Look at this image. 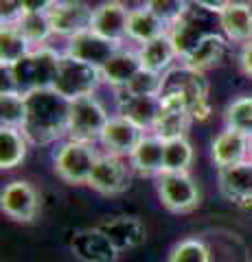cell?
Masks as SVG:
<instances>
[{
  "label": "cell",
  "mask_w": 252,
  "mask_h": 262,
  "mask_svg": "<svg viewBox=\"0 0 252 262\" xmlns=\"http://www.w3.org/2000/svg\"><path fill=\"white\" fill-rule=\"evenodd\" d=\"M22 15V0H0V20H3V24H18Z\"/></svg>",
  "instance_id": "obj_36"
},
{
  "label": "cell",
  "mask_w": 252,
  "mask_h": 262,
  "mask_svg": "<svg viewBox=\"0 0 252 262\" xmlns=\"http://www.w3.org/2000/svg\"><path fill=\"white\" fill-rule=\"evenodd\" d=\"M226 55H228V37H222L219 33L213 31V33H208V35L191 51V55L182 61L193 70L206 72L210 68L222 66Z\"/></svg>",
  "instance_id": "obj_24"
},
{
  "label": "cell",
  "mask_w": 252,
  "mask_h": 262,
  "mask_svg": "<svg viewBox=\"0 0 252 262\" xmlns=\"http://www.w3.org/2000/svg\"><path fill=\"white\" fill-rule=\"evenodd\" d=\"M27 96V120L22 134L31 144H51L68 136L70 101L57 94L53 88L33 90Z\"/></svg>",
  "instance_id": "obj_1"
},
{
  "label": "cell",
  "mask_w": 252,
  "mask_h": 262,
  "mask_svg": "<svg viewBox=\"0 0 252 262\" xmlns=\"http://www.w3.org/2000/svg\"><path fill=\"white\" fill-rule=\"evenodd\" d=\"M189 112H191L193 120H198V122H206V120L210 118V114H213V110H210V101H208V96H200V98H195V101H191Z\"/></svg>",
  "instance_id": "obj_37"
},
{
  "label": "cell",
  "mask_w": 252,
  "mask_h": 262,
  "mask_svg": "<svg viewBox=\"0 0 252 262\" xmlns=\"http://www.w3.org/2000/svg\"><path fill=\"white\" fill-rule=\"evenodd\" d=\"M208 33H213L208 29V11L200 9V7H189L182 18L169 27V37H171L176 53L180 59H186L193 48L198 46Z\"/></svg>",
  "instance_id": "obj_11"
},
{
  "label": "cell",
  "mask_w": 252,
  "mask_h": 262,
  "mask_svg": "<svg viewBox=\"0 0 252 262\" xmlns=\"http://www.w3.org/2000/svg\"><path fill=\"white\" fill-rule=\"evenodd\" d=\"M145 7H147L153 15H158L167 27L176 24L186 13V9H189L184 0H147Z\"/></svg>",
  "instance_id": "obj_35"
},
{
  "label": "cell",
  "mask_w": 252,
  "mask_h": 262,
  "mask_svg": "<svg viewBox=\"0 0 252 262\" xmlns=\"http://www.w3.org/2000/svg\"><path fill=\"white\" fill-rule=\"evenodd\" d=\"M121 46L123 44L110 42V39L96 35V33H92V31H86V33H79V35L68 39L64 55H70L79 61L94 66V68H101V66L108 61Z\"/></svg>",
  "instance_id": "obj_15"
},
{
  "label": "cell",
  "mask_w": 252,
  "mask_h": 262,
  "mask_svg": "<svg viewBox=\"0 0 252 262\" xmlns=\"http://www.w3.org/2000/svg\"><path fill=\"white\" fill-rule=\"evenodd\" d=\"M129 182H132V166H127L123 158L112 153H99L88 186L103 196H117L127 190Z\"/></svg>",
  "instance_id": "obj_8"
},
{
  "label": "cell",
  "mask_w": 252,
  "mask_h": 262,
  "mask_svg": "<svg viewBox=\"0 0 252 262\" xmlns=\"http://www.w3.org/2000/svg\"><path fill=\"white\" fill-rule=\"evenodd\" d=\"M195 160V151L191 142L184 138L165 140V162H162V173H189Z\"/></svg>",
  "instance_id": "obj_29"
},
{
  "label": "cell",
  "mask_w": 252,
  "mask_h": 262,
  "mask_svg": "<svg viewBox=\"0 0 252 262\" xmlns=\"http://www.w3.org/2000/svg\"><path fill=\"white\" fill-rule=\"evenodd\" d=\"M62 61V53H57L51 46H35L31 48V53L27 57L11 66L9 70V79L13 88L22 94H29L33 90H46L53 88L55 75H57Z\"/></svg>",
  "instance_id": "obj_2"
},
{
  "label": "cell",
  "mask_w": 252,
  "mask_h": 262,
  "mask_svg": "<svg viewBox=\"0 0 252 262\" xmlns=\"http://www.w3.org/2000/svg\"><path fill=\"white\" fill-rule=\"evenodd\" d=\"M101 83L103 79L99 68L62 53L57 75H55V81H53V90L57 94L68 98V101H75V98H81V96H92Z\"/></svg>",
  "instance_id": "obj_4"
},
{
  "label": "cell",
  "mask_w": 252,
  "mask_h": 262,
  "mask_svg": "<svg viewBox=\"0 0 252 262\" xmlns=\"http://www.w3.org/2000/svg\"><path fill=\"white\" fill-rule=\"evenodd\" d=\"M239 208H241V210H246V212H252V196H248V199H243V201L239 203Z\"/></svg>",
  "instance_id": "obj_41"
},
{
  "label": "cell",
  "mask_w": 252,
  "mask_h": 262,
  "mask_svg": "<svg viewBox=\"0 0 252 262\" xmlns=\"http://www.w3.org/2000/svg\"><path fill=\"white\" fill-rule=\"evenodd\" d=\"M29 140L22 134V129L13 127H0V168L3 170H13L27 158Z\"/></svg>",
  "instance_id": "obj_27"
},
{
  "label": "cell",
  "mask_w": 252,
  "mask_h": 262,
  "mask_svg": "<svg viewBox=\"0 0 252 262\" xmlns=\"http://www.w3.org/2000/svg\"><path fill=\"white\" fill-rule=\"evenodd\" d=\"M193 122L189 112V98L184 94H162L160 96V114L153 125V134L162 140H173V138H184Z\"/></svg>",
  "instance_id": "obj_9"
},
{
  "label": "cell",
  "mask_w": 252,
  "mask_h": 262,
  "mask_svg": "<svg viewBox=\"0 0 252 262\" xmlns=\"http://www.w3.org/2000/svg\"><path fill=\"white\" fill-rule=\"evenodd\" d=\"M184 94L191 101L200 96H208V81L204 77V72L193 70L189 66H180V68H171L165 72V85H162V94ZM160 94V96H162Z\"/></svg>",
  "instance_id": "obj_21"
},
{
  "label": "cell",
  "mask_w": 252,
  "mask_h": 262,
  "mask_svg": "<svg viewBox=\"0 0 252 262\" xmlns=\"http://www.w3.org/2000/svg\"><path fill=\"white\" fill-rule=\"evenodd\" d=\"M239 68L246 77L252 79V42H246L241 46V53H239Z\"/></svg>",
  "instance_id": "obj_39"
},
{
  "label": "cell",
  "mask_w": 252,
  "mask_h": 262,
  "mask_svg": "<svg viewBox=\"0 0 252 262\" xmlns=\"http://www.w3.org/2000/svg\"><path fill=\"white\" fill-rule=\"evenodd\" d=\"M96 158H99V153H96L94 144L70 140L68 138L60 149H55L53 168L62 182H66L70 186H84L90 182Z\"/></svg>",
  "instance_id": "obj_3"
},
{
  "label": "cell",
  "mask_w": 252,
  "mask_h": 262,
  "mask_svg": "<svg viewBox=\"0 0 252 262\" xmlns=\"http://www.w3.org/2000/svg\"><path fill=\"white\" fill-rule=\"evenodd\" d=\"M136 53H138V57H141L143 68L160 72V75L169 72L171 70V66H173V61L180 59L178 53H176V46L171 42V37H169V33H165V35H160L156 39H151V42H147V44H141Z\"/></svg>",
  "instance_id": "obj_25"
},
{
  "label": "cell",
  "mask_w": 252,
  "mask_h": 262,
  "mask_svg": "<svg viewBox=\"0 0 252 262\" xmlns=\"http://www.w3.org/2000/svg\"><path fill=\"white\" fill-rule=\"evenodd\" d=\"M217 186L224 199L239 203L252 196V160L217 168Z\"/></svg>",
  "instance_id": "obj_20"
},
{
  "label": "cell",
  "mask_w": 252,
  "mask_h": 262,
  "mask_svg": "<svg viewBox=\"0 0 252 262\" xmlns=\"http://www.w3.org/2000/svg\"><path fill=\"white\" fill-rule=\"evenodd\" d=\"M162 85H165V75L153 72L147 68H141L138 75L123 88L129 94H143V96H160Z\"/></svg>",
  "instance_id": "obj_34"
},
{
  "label": "cell",
  "mask_w": 252,
  "mask_h": 262,
  "mask_svg": "<svg viewBox=\"0 0 252 262\" xmlns=\"http://www.w3.org/2000/svg\"><path fill=\"white\" fill-rule=\"evenodd\" d=\"M15 27L33 48L44 46L53 37V27L51 20H48V13H24Z\"/></svg>",
  "instance_id": "obj_31"
},
{
  "label": "cell",
  "mask_w": 252,
  "mask_h": 262,
  "mask_svg": "<svg viewBox=\"0 0 252 262\" xmlns=\"http://www.w3.org/2000/svg\"><path fill=\"white\" fill-rule=\"evenodd\" d=\"M57 0H22L24 13H48Z\"/></svg>",
  "instance_id": "obj_38"
},
{
  "label": "cell",
  "mask_w": 252,
  "mask_h": 262,
  "mask_svg": "<svg viewBox=\"0 0 252 262\" xmlns=\"http://www.w3.org/2000/svg\"><path fill=\"white\" fill-rule=\"evenodd\" d=\"M117 114L147 134V131H153L160 114V96H143L117 90Z\"/></svg>",
  "instance_id": "obj_13"
},
{
  "label": "cell",
  "mask_w": 252,
  "mask_h": 262,
  "mask_svg": "<svg viewBox=\"0 0 252 262\" xmlns=\"http://www.w3.org/2000/svg\"><path fill=\"white\" fill-rule=\"evenodd\" d=\"M141 68H143V63H141L138 53L136 51H127V48L121 46L99 70H101L103 83H108L110 88H114V90H123L129 81L138 75V70Z\"/></svg>",
  "instance_id": "obj_22"
},
{
  "label": "cell",
  "mask_w": 252,
  "mask_h": 262,
  "mask_svg": "<svg viewBox=\"0 0 252 262\" xmlns=\"http://www.w3.org/2000/svg\"><path fill=\"white\" fill-rule=\"evenodd\" d=\"M145 131L138 129L134 122H129L123 116H110V120L105 122V127L101 131L99 144L103 146V153H112L119 158H129L132 151L136 149V144L141 142Z\"/></svg>",
  "instance_id": "obj_12"
},
{
  "label": "cell",
  "mask_w": 252,
  "mask_h": 262,
  "mask_svg": "<svg viewBox=\"0 0 252 262\" xmlns=\"http://www.w3.org/2000/svg\"><path fill=\"white\" fill-rule=\"evenodd\" d=\"M92 13L94 9L84 0H57L48 11L53 35L70 39L79 35V33L90 31Z\"/></svg>",
  "instance_id": "obj_10"
},
{
  "label": "cell",
  "mask_w": 252,
  "mask_h": 262,
  "mask_svg": "<svg viewBox=\"0 0 252 262\" xmlns=\"http://www.w3.org/2000/svg\"><path fill=\"white\" fill-rule=\"evenodd\" d=\"M72 253L84 262H117L121 251L99 227H92L72 238Z\"/></svg>",
  "instance_id": "obj_19"
},
{
  "label": "cell",
  "mask_w": 252,
  "mask_h": 262,
  "mask_svg": "<svg viewBox=\"0 0 252 262\" xmlns=\"http://www.w3.org/2000/svg\"><path fill=\"white\" fill-rule=\"evenodd\" d=\"M165 33H169V27L158 18V15H153L147 7L129 11L127 39H132L136 44H147L151 39L165 35Z\"/></svg>",
  "instance_id": "obj_26"
},
{
  "label": "cell",
  "mask_w": 252,
  "mask_h": 262,
  "mask_svg": "<svg viewBox=\"0 0 252 262\" xmlns=\"http://www.w3.org/2000/svg\"><path fill=\"white\" fill-rule=\"evenodd\" d=\"M224 35L230 42L246 44L252 42V5L243 0H232L226 9L217 15Z\"/></svg>",
  "instance_id": "obj_23"
},
{
  "label": "cell",
  "mask_w": 252,
  "mask_h": 262,
  "mask_svg": "<svg viewBox=\"0 0 252 262\" xmlns=\"http://www.w3.org/2000/svg\"><path fill=\"white\" fill-rule=\"evenodd\" d=\"M110 120L108 112L94 96H81L70 101V118H68V138L70 140L94 144L99 142L105 122Z\"/></svg>",
  "instance_id": "obj_6"
},
{
  "label": "cell",
  "mask_w": 252,
  "mask_h": 262,
  "mask_svg": "<svg viewBox=\"0 0 252 262\" xmlns=\"http://www.w3.org/2000/svg\"><path fill=\"white\" fill-rule=\"evenodd\" d=\"M162 162H165V140L153 131L143 134L141 142L129 155V166L141 177H158L162 175Z\"/></svg>",
  "instance_id": "obj_16"
},
{
  "label": "cell",
  "mask_w": 252,
  "mask_h": 262,
  "mask_svg": "<svg viewBox=\"0 0 252 262\" xmlns=\"http://www.w3.org/2000/svg\"><path fill=\"white\" fill-rule=\"evenodd\" d=\"M250 160H252V146H250Z\"/></svg>",
  "instance_id": "obj_43"
},
{
  "label": "cell",
  "mask_w": 252,
  "mask_h": 262,
  "mask_svg": "<svg viewBox=\"0 0 252 262\" xmlns=\"http://www.w3.org/2000/svg\"><path fill=\"white\" fill-rule=\"evenodd\" d=\"M0 210L15 223H33L42 210V196L31 182L15 179L0 192Z\"/></svg>",
  "instance_id": "obj_7"
},
{
  "label": "cell",
  "mask_w": 252,
  "mask_h": 262,
  "mask_svg": "<svg viewBox=\"0 0 252 262\" xmlns=\"http://www.w3.org/2000/svg\"><path fill=\"white\" fill-rule=\"evenodd\" d=\"M31 46L15 24H3L0 27V66L9 70L22 57L31 53Z\"/></svg>",
  "instance_id": "obj_28"
},
{
  "label": "cell",
  "mask_w": 252,
  "mask_h": 262,
  "mask_svg": "<svg viewBox=\"0 0 252 262\" xmlns=\"http://www.w3.org/2000/svg\"><path fill=\"white\" fill-rule=\"evenodd\" d=\"M127 20L129 9L125 5H121L119 0H105L99 7H94L90 31L110 42L123 44L127 39Z\"/></svg>",
  "instance_id": "obj_14"
},
{
  "label": "cell",
  "mask_w": 252,
  "mask_h": 262,
  "mask_svg": "<svg viewBox=\"0 0 252 262\" xmlns=\"http://www.w3.org/2000/svg\"><path fill=\"white\" fill-rule=\"evenodd\" d=\"M96 227L108 236L119 251L136 249L147 241V229H145L143 221L138 216H127V214L114 216L110 221H103V223H99Z\"/></svg>",
  "instance_id": "obj_18"
},
{
  "label": "cell",
  "mask_w": 252,
  "mask_h": 262,
  "mask_svg": "<svg viewBox=\"0 0 252 262\" xmlns=\"http://www.w3.org/2000/svg\"><path fill=\"white\" fill-rule=\"evenodd\" d=\"M27 120V96L15 88L3 90L0 94V127L22 129Z\"/></svg>",
  "instance_id": "obj_30"
},
{
  "label": "cell",
  "mask_w": 252,
  "mask_h": 262,
  "mask_svg": "<svg viewBox=\"0 0 252 262\" xmlns=\"http://www.w3.org/2000/svg\"><path fill=\"white\" fill-rule=\"evenodd\" d=\"M230 3H232V0H198V3H195V7H200V9H204V11H208V13L219 15Z\"/></svg>",
  "instance_id": "obj_40"
},
{
  "label": "cell",
  "mask_w": 252,
  "mask_h": 262,
  "mask_svg": "<svg viewBox=\"0 0 252 262\" xmlns=\"http://www.w3.org/2000/svg\"><path fill=\"white\" fill-rule=\"evenodd\" d=\"M250 146L252 140L248 136L226 127L222 134L215 136L213 144H210V160H213L217 168L232 166V164L250 160Z\"/></svg>",
  "instance_id": "obj_17"
},
{
  "label": "cell",
  "mask_w": 252,
  "mask_h": 262,
  "mask_svg": "<svg viewBox=\"0 0 252 262\" xmlns=\"http://www.w3.org/2000/svg\"><path fill=\"white\" fill-rule=\"evenodd\" d=\"M224 122L228 129L239 131L252 140V96H237L226 105Z\"/></svg>",
  "instance_id": "obj_32"
},
{
  "label": "cell",
  "mask_w": 252,
  "mask_h": 262,
  "mask_svg": "<svg viewBox=\"0 0 252 262\" xmlns=\"http://www.w3.org/2000/svg\"><path fill=\"white\" fill-rule=\"evenodd\" d=\"M186 3V7H195V3H198V0H184Z\"/></svg>",
  "instance_id": "obj_42"
},
{
  "label": "cell",
  "mask_w": 252,
  "mask_h": 262,
  "mask_svg": "<svg viewBox=\"0 0 252 262\" xmlns=\"http://www.w3.org/2000/svg\"><path fill=\"white\" fill-rule=\"evenodd\" d=\"M167 262H210V249L200 238H184L173 245Z\"/></svg>",
  "instance_id": "obj_33"
},
{
  "label": "cell",
  "mask_w": 252,
  "mask_h": 262,
  "mask_svg": "<svg viewBox=\"0 0 252 262\" xmlns=\"http://www.w3.org/2000/svg\"><path fill=\"white\" fill-rule=\"evenodd\" d=\"M156 192L162 208L171 214H189L200 206V188L191 173H162L156 177Z\"/></svg>",
  "instance_id": "obj_5"
}]
</instances>
